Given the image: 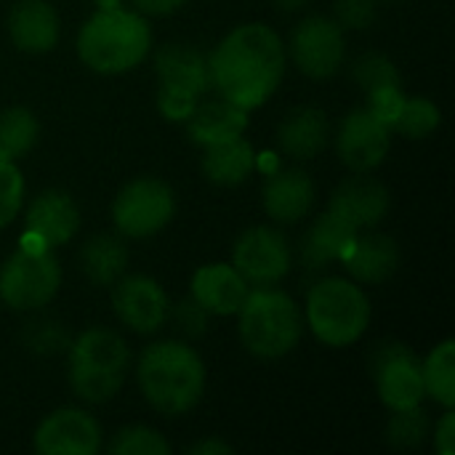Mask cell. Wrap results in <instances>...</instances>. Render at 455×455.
Returning a JSON list of instances; mask_svg holds the SVG:
<instances>
[{
    "mask_svg": "<svg viewBox=\"0 0 455 455\" xmlns=\"http://www.w3.org/2000/svg\"><path fill=\"white\" fill-rule=\"evenodd\" d=\"M285 67V43L264 21H245L229 29L208 53L211 88L245 112L264 107L277 93Z\"/></svg>",
    "mask_w": 455,
    "mask_h": 455,
    "instance_id": "1",
    "label": "cell"
},
{
    "mask_svg": "<svg viewBox=\"0 0 455 455\" xmlns=\"http://www.w3.org/2000/svg\"><path fill=\"white\" fill-rule=\"evenodd\" d=\"M136 384L155 413L165 419L187 416L200 405L205 395V360L187 341H155L139 355Z\"/></svg>",
    "mask_w": 455,
    "mask_h": 455,
    "instance_id": "2",
    "label": "cell"
},
{
    "mask_svg": "<svg viewBox=\"0 0 455 455\" xmlns=\"http://www.w3.org/2000/svg\"><path fill=\"white\" fill-rule=\"evenodd\" d=\"M75 51L77 59L96 75H125L152 53L149 19L125 5L96 8L80 24Z\"/></svg>",
    "mask_w": 455,
    "mask_h": 455,
    "instance_id": "3",
    "label": "cell"
},
{
    "mask_svg": "<svg viewBox=\"0 0 455 455\" xmlns=\"http://www.w3.org/2000/svg\"><path fill=\"white\" fill-rule=\"evenodd\" d=\"M67 349V381L77 400L104 405L120 395L131 365V349L120 333L101 325L85 328L69 341Z\"/></svg>",
    "mask_w": 455,
    "mask_h": 455,
    "instance_id": "4",
    "label": "cell"
},
{
    "mask_svg": "<svg viewBox=\"0 0 455 455\" xmlns=\"http://www.w3.org/2000/svg\"><path fill=\"white\" fill-rule=\"evenodd\" d=\"M237 317V336L259 360L288 357L304 336V312L277 285L251 288Z\"/></svg>",
    "mask_w": 455,
    "mask_h": 455,
    "instance_id": "5",
    "label": "cell"
},
{
    "mask_svg": "<svg viewBox=\"0 0 455 455\" xmlns=\"http://www.w3.org/2000/svg\"><path fill=\"white\" fill-rule=\"evenodd\" d=\"M373 320V307L365 285L352 277H323L307 293L304 325L309 333L331 349H347L357 344Z\"/></svg>",
    "mask_w": 455,
    "mask_h": 455,
    "instance_id": "6",
    "label": "cell"
},
{
    "mask_svg": "<svg viewBox=\"0 0 455 455\" xmlns=\"http://www.w3.org/2000/svg\"><path fill=\"white\" fill-rule=\"evenodd\" d=\"M157 109L171 123H184L211 88L208 56L187 43H168L155 53Z\"/></svg>",
    "mask_w": 455,
    "mask_h": 455,
    "instance_id": "7",
    "label": "cell"
},
{
    "mask_svg": "<svg viewBox=\"0 0 455 455\" xmlns=\"http://www.w3.org/2000/svg\"><path fill=\"white\" fill-rule=\"evenodd\" d=\"M109 213L123 240H147L173 221L176 192L157 176H139L117 189Z\"/></svg>",
    "mask_w": 455,
    "mask_h": 455,
    "instance_id": "8",
    "label": "cell"
},
{
    "mask_svg": "<svg viewBox=\"0 0 455 455\" xmlns=\"http://www.w3.org/2000/svg\"><path fill=\"white\" fill-rule=\"evenodd\" d=\"M61 288V264L53 251L16 248L0 264V301L11 312H40Z\"/></svg>",
    "mask_w": 455,
    "mask_h": 455,
    "instance_id": "9",
    "label": "cell"
},
{
    "mask_svg": "<svg viewBox=\"0 0 455 455\" xmlns=\"http://www.w3.org/2000/svg\"><path fill=\"white\" fill-rule=\"evenodd\" d=\"M288 56L309 80H331L347 61V29L333 16H307L296 24Z\"/></svg>",
    "mask_w": 455,
    "mask_h": 455,
    "instance_id": "10",
    "label": "cell"
},
{
    "mask_svg": "<svg viewBox=\"0 0 455 455\" xmlns=\"http://www.w3.org/2000/svg\"><path fill=\"white\" fill-rule=\"evenodd\" d=\"M232 267L251 288H269L288 277L293 251L288 237L267 224L248 227L232 245Z\"/></svg>",
    "mask_w": 455,
    "mask_h": 455,
    "instance_id": "11",
    "label": "cell"
},
{
    "mask_svg": "<svg viewBox=\"0 0 455 455\" xmlns=\"http://www.w3.org/2000/svg\"><path fill=\"white\" fill-rule=\"evenodd\" d=\"M371 373L376 381L379 400L389 413L424 405L427 389L421 379V360L405 344L379 347L371 360Z\"/></svg>",
    "mask_w": 455,
    "mask_h": 455,
    "instance_id": "12",
    "label": "cell"
},
{
    "mask_svg": "<svg viewBox=\"0 0 455 455\" xmlns=\"http://www.w3.org/2000/svg\"><path fill=\"white\" fill-rule=\"evenodd\" d=\"M112 312L136 336H152L168 325L171 299L149 275H123L112 285Z\"/></svg>",
    "mask_w": 455,
    "mask_h": 455,
    "instance_id": "13",
    "label": "cell"
},
{
    "mask_svg": "<svg viewBox=\"0 0 455 455\" xmlns=\"http://www.w3.org/2000/svg\"><path fill=\"white\" fill-rule=\"evenodd\" d=\"M389 149H392V128L381 123L368 107L344 115L336 133V152L339 160L352 173L376 171L387 160Z\"/></svg>",
    "mask_w": 455,
    "mask_h": 455,
    "instance_id": "14",
    "label": "cell"
},
{
    "mask_svg": "<svg viewBox=\"0 0 455 455\" xmlns=\"http://www.w3.org/2000/svg\"><path fill=\"white\" fill-rule=\"evenodd\" d=\"M101 445V424L83 408L48 413L32 435V448L40 455H96Z\"/></svg>",
    "mask_w": 455,
    "mask_h": 455,
    "instance_id": "15",
    "label": "cell"
},
{
    "mask_svg": "<svg viewBox=\"0 0 455 455\" xmlns=\"http://www.w3.org/2000/svg\"><path fill=\"white\" fill-rule=\"evenodd\" d=\"M80 229V208L64 189H45L24 211V232H32L48 251L67 245Z\"/></svg>",
    "mask_w": 455,
    "mask_h": 455,
    "instance_id": "16",
    "label": "cell"
},
{
    "mask_svg": "<svg viewBox=\"0 0 455 455\" xmlns=\"http://www.w3.org/2000/svg\"><path fill=\"white\" fill-rule=\"evenodd\" d=\"M389 208V189L379 179H371L368 173H355L352 179L341 181L328 203V211H333L360 232L379 227L387 219Z\"/></svg>",
    "mask_w": 455,
    "mask_h": 455,
    "instance_id": "17",
    "label": "cell"
},
{
    "mask_svg": "<svg viewBox=\"0 0 455 455\" xmlns=\"http://www.w3.org/2000/svg\"><path fill=\"white\" fill-rule=\"evenodd\" d=\"M251 285L232 267V261H211L195 269L189 280V296L211 317H235L248 296Z\"/></svg>",
    "mask_w": 455,
    "mask_h": 455,
    "instance_id": "18",
    "label": "cell"
},
{
    "mask_svg": "<svg viewBox=\"0 0 455 455\" xmlns=\"http://www.w3.org/2000/svg\"><path fill=\"white\" fill-rule=\"evenodd\" d=\"M317 200L312 176L301 168H277L267 176L261 189L264 213L277 224H299L309 216Z\"/></svg>",
    "mask_w": 455,
    "mask_h": 455,
    "instance_id": "19",
    "label": "cell"
},
{
    "mask_svg": "<svg viewBox=\"0 0 455 455\" xmlns=\"http://www.w3.org/2000/svg\"><path fill=\"white\" fill-rule=\"evenodd\" d=\"M8 37L21 53L43 56L56 48L61 21L48 0H19L8 11Z\"/></svg>",
    "mask_w": 455,
    "mask_h": 455,
    "instance_id": "20",
    "label": "cell"
},
{
    "mask_svg": "<svg viewBox=\"0 0 455 455\" xmlns=\"http://www.w3.org/2000/svg\"><path fill=\"white\" fill-rule=\"evenodd\" d=\"M400 245L395 243V237L381 235V232H360L357 243L352 245V251L347 253V259L341 261L347 275L360 283V285H384L387 280L395 277V272L400 269Z\"/></svg>",
    "mask_w": 455,
    "mask_h": 455,
    "instance_id": "21",
    "label": "cell"
},
{
    "mask_svg": "<svg viewBox=\"0 0 455 455\" xmlns=\"http://www.w3.org/2000/svg\"><path fill=\"white\" fill-rule=\"evenodd\" d=\"M360 229H355L349 221L336 216L333 211H325L304 235L301 240V261L307 269H323L325 264H341L352 245L357 243Z\"/></svg>",
    "mask_w": 455,
    "mask_h": 455,
    "instance_id": "22",
    "label": "cell"
},
{
    "mask_svg": "<svg viewBox=\"0 0 455 455\" xmlns=\"http://www.w3.org/2000/svg\"><path fill=\"white\" fill-rule=\"evenodd\" d=\"M248 112L235 107L227 99H211V101H197L192 115L184 120L187 136L197 147H213L237 136H245L248 131Z\"/></svg>",
    "mask_w": 455,
    "mask_h": 455,
    "instance_id": "23",
    "label": "cell"
},
{
    "mask_svg": "<svg viewBox=\"0 0 455 455\" xmlns=\"http://www.w3.org/2000/svg\"><path fill=\"white\" fill-rule=\"evenodd\" d=\"M328 139L331 120L320 107H299L277 128V144L293 160H315L328 147Z\"/></svg>",
    "mask_w": 455,
    "mask_h": 455,
    "instance_id": "24",
    "label": "cell"
},
{
    "mask_svg": "<svg viewBox=\"0 0 455 455\" xmlns=\"http://www.w3.org/2000/svg\"><path fill=\"white\" fill-rule=\"evenodd\" d=\"M200 168L213 187H240L256 173V149L245 136L203 147Z\"/></svg>",
    "mask_w": 455,
    "mask_h": 455,
    "instance_id": "25",
    "label": "cell"
},
{
    "mask_svg": "<svg viewBox=\"0 0 455 455\" xmlns=\"http://www.w3.org/2000/svg\"><path fill=\"white\" fill-rule=\"evenodd\" d=\"M128 269V245L120 235H96L80 248V272L96 288H112Z\"/></svg>",
    "mask_w": 455,
    "mask_h": 455,
    "instance_id": "26",
    "label": "cell"
},
{
    "mask_svg": "<svg viewBox=\"0 0 455 455\" xmlns=\"http://www.w3.org/2000/svg\"><path fill=\"white\" fill-rule=\"evenodd\" d=\"M421 379L427 397L435 400L440 408L455 405V341L445 339L429 349L421 360Z\"/></svg>",
    "mask_w": 455,
    "mask_h": 455,
    "instance_id": "27",
    "label": "cell"
},
{
    "mask_svg": "<svg viewBox=\"0 0 455 455\" xmlns=\"http://www.w3.org/2000/svg\"><path fill=\"white\" fill-rule=\"evenodd\" d=\"M40 139V123L29 107H8L0 112V155L19 160L35 149Z\"/></svg>",
    "mask_w": 455,
    "mask_h": 455,
    "instance_id": "28",
    "label": "cell"
},
{
    "mask_svg": "<svg viewBox=\"0 0 455 455\" xmlns=\"http://www.w3.org/2000/svg\"><path fill=\"white\" fill-rule=\"evenodd\" d=\"M443 123V109L440 104H435L427 96H405V104L392 125V131H397L405 139L421 141L429 139Z\"/></svg>",
    "mask_w": 455,
    "mask_h": 455,
    "instance_id": "29",
    "label": "cell"
},
{
    "mask_svg": "<svg viewBox=\"0 0 455 455\" xmlns=\"http://www.w3.org/2000/svg\"><path fill=\"white\" fill-rule=\"evenodd\" d=\"M171 443L147 424L123 427L107 445V453L112 455H171Z\"/></svg>",
    "mask_w": 455,
    "mask_h": 455,
    "instance_id": "30",
    "label": "cell"
},
{
    "mask_svg": "<svg viewBox=\"0 0 455 455\" xmlns=\"http://www.w3.org/2000/svg\"><path fill=\"white\" fill-rule=\"evenodd\" d=\"M429 416L424 413V408H411V411H395L387 421V443L392 448L400 451H411L419 448L427 437H429Z\"/></svg>",
    "mask_w": 455,
    "mask_h": 455,
    "instance_id": "31",
    "label": "cell"
},
{
    "mask_svg": "<svg viewBox=\"0 0 455 455\" xmlns=\"http://www.w3.org/2000/svg\"><path fill=\"white\" fill-rule=\"evenodd\" d=\"M352 75H355L357 85H360L365 93H371V91H376V88H387V85H403V77H400L397 64H395L389 56L376 53V51L363 53V56L355 61Z\"/></svg>",
    "mask_w": 455,
    "mask_h": 455,
    "instance_id": "32",
    "label": "cell"
},
{
    "mask_svg": "<svg viewBox=\"0 0 455 455\" xmlns=\"http://www.w3.org/2000/svg\"><path fill=\"white\" fill-rule=\"evenodd\" d=\"M24 208V173L16 160L0 155V229L11 227Z\"/></svg>",
    "mask_w": 455,
    "mask_h": 455,
    "instance_id": "33",
    "label": "cell"
},
{
    "mask_svg": "<svg viewBox=\"0 0 455 455\" xmlns=\"http://www.w3.org/2000/svg\"><path fill=\"white\" fill-rule=\"evenodd\" d=\"M341 29L363 32L379 19V0H336V16Z\"/></svg>",
    "mask_w": 455,
    "mask_h": 455,
    "instance_id": "34",
    "label": "cell"
},
{
    "mask_svg": "<svg viewBox=\"0 0 455 455\" xmlns=\"http://www.w3.org/2000/svg\"><path fill=\"white\" fill-rule=\"evenodd\" d=\"M168 323H173L184 336H203L208 331V323H211V315L192 299L187 296L184 301H179L176 307L171 304V315H168Z\"/></svg>",
    "mask_w": 455,
    "mask_h": 455,
    "instance_id": "35",
    "label": "cell"
},
{
    "mask_svg": "<svg viewBox=\"0 0 455 455\" xmlns=\"http://www.w3.org/2000/svg\"><path fill=\"white\" fill-rule=\"evenodd\" d=\"M403 104H405V93H403V85H387V88H376V91H371L368 93V109L381 120V123H387L389 128L395 125V120H397V115H400V109H403Z\"/></svg>",
    "mask_w": 455,
    "mask_h": 455,
    "instance_id": "36",
    "label": "cell"
},
{
    "mask_svg": "<svg viewBox=\"0 0 455 455\" xmlns=\"http://www.w3.org/2000/svg\"><path fill=\"white\" fill-rule=\"evenodd\" d=\"M29 344L35 347V352L40 355H53L64 347V331L53 323H43V325H32L29 331Z\"/></svg>",
    "mask_w": 455,
    "mask_h": 455,
    "instance_id": "37",
    "label": "cell"
},
{
    "mask_svg": "<svg viewBox=\"0 0 455 455\" xmlns=\"http://www.w3.org/2000/svg\"><path fill=\"white\" fill-rule=\"evenodd\" d=\"M435 451L440 455H455V411L443 408L440 421L435 424Z\"/></svg>",
    "mask_w": 455,
    "mask_h": 455,
    "instance_id": "38",
    "label": "cell"
},
{
    "mask_svg": "<svg viewBox=\"0 0 455 455\" xmlns=\"http://www.w3.org/2000/svg\"><path fill=\"white\" fill-rule=\"evenodd\" d=\"M131 3L147 19H165V16L179 13L189 0H131Z\"/></svg>",
    "mask_w": 455,
    "mask_h": 455,
    "instance_id": "39",
    "label": "cell"
},
{
    "mask_svg": "<svg viewBox=\"0 0 455 455\" xmlns=\"http://www.w3.org/2000/svg\"><path fill=\"white\" fill-rule=\"evenodd\" d=\"M189 453L192 455H232L235 448L229 443H224L221 437H205V440H197L195 445H189Z\"/></svg>",
    "mask_w": 455,
    "mask_h": 455,
    "instance_id": "40",
    "label": "cell"
},
{
    "mask_svg": "<svg viewBox=\"0 0 455 455\" xmlns=\"http://www.w3.org/2000/svg\"><path fill=\"white\" fill-rule=\"evenodd\" d=\"M309 0H277V5L283 8V11H299V8H304Z\"/></svg>",
    "mask_w": 455,
    "mask_h": 455,
    "instance_id": "41",
    "label": "cell"
},
{
    "mask_svg": "<svg viewBox=\"0 0 455 455\" xmlns=\"http://www.w3.org/2000/svg\"><path fill=\"white\" fill-rule=\"evenodd\" d=\"M96 8H112V5H123L125 0H91Z\"/></svg>",
    "mask_w": 455,
    "mask_h": 455,
    "instance_id": "42",
    "label": "cell"
},
{
    "mask_svg": "<svg viewBox=\"0 0 455 455\" xmlns=\"http://www.w3.org/2000/svg\"><path fill=\"white\" fill-rule=\"evenodd\" d=\"M379 3H397V0H379Z\"/></svg>",
    "mask_w": 455,
    "mask_h": 455,
    "instance_id": "43",
    "label": "cell"
}]
</instances>
